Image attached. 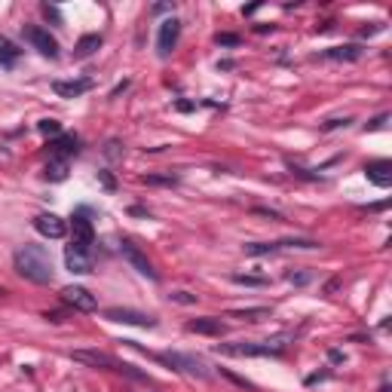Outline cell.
<instances>
[{
	"label": "cell",
	"mask_w": 392,
	"mask_h": 392,
	"mask_svg": "<svg viewBox=\"0 0 392 392\" xmlns=\"http://www.w3.org/2000/svg\"><path fill=\"white\" fill-rule=\"evenodd\" d=\"M61 304H68L71 310L77 313H92L98 306L95 301V295H92L89 288H83V285H68V288H61Z\"/></svg>",
	"instance_id": "8"
},
{
	"label": "cell",
	"mask_w": 392,
	"mask_h": 392,
	"mask_svg": "<svg viewBox=\"0 0 392 392\" xmlns=\"http://www.w3.org/2000/svg\"><path fill=\"white\" fill-rule=\"evenodd\" d=\"M107 157H120V144H117V141L107 144Z\"/></svg>",
	"instance_id": "32"
},
{
	"label": "cell",
	"mask_w": 392,
	"mask_h": 392,
	"mask_svg": "<svg viewBox=\"0 0 392 392\" xmlns=\"http://www.w3.org/2000/svg\"><path fill=\"white\" fill-rule=\"evenodd\" d=\"M34 230L40 236H46V240H65L68 236V221H61L58 214L52 212H43L34 218Z\"/></svg>",
	"instance_id": "10"
},
{
	"label": "cell",
	"mask_w": 392,
	"mask_h": 392,
	"mask_svg": "<svg viewBox=\"0 0 392 392\" xmlns=\"http://www.w3.org/2000/svg\"><path fill=\"white\" fill-rule=\"evenodd\" d=\"M107 322H120V325H138V328H153L157 319L148 316V313H138V310H123V306H111L104 310Z\"/></svg>",
	"instance_id": "9"
},
{
	"label": "cell",
	"mask_w": 392,
	"mask_h": 392,
	"mask_svg": "<svg viewBox=\"0 0 392 392\" xmlns=\"http://www.w3.org/2000/svg\"><path fill=\"white\" fill-rule=\"evenodd\" d=\"M77 150H80V141H77L74 135H58L56 141L49 144V153L52 157H58V159H71Z\"/></svg>",
	"instance_id": "17"
},
{
	"label": "cell",
	"mask_w": 392,
	"mask_h": 392,
	"mask_svg": "<svg viewBox=\"0 0 392 392\" xmlns=\"http://www.w3.org/2000/svg\"><path fill=\"white\" fill-rule=\"evenodd\" d=\"M19 56H22V49L15 46L10 37H3L0 34V68H6V71H13L15 68V61H19Z\"/></svg>",
	"instance_id": "19"
},
{
	"label": "cell",
	"mask_w": 392,
	"mask_h": 392,
	"mask_svg": "<svg viewBox=\"0 0 392 392\" xmlns=\"http://www.w3.org/2000/svg\"><path fill=\"white\" fill-rule=\"evenodd\" d=\"M37 129H40V135H52V138L61 135V123L58 120H40L37 123Z\"/></svg>",
	"instance_id": "23"
},
{
	"label": "cell",
	"mask_w": 392,
	"mask_h": 392,
	"mask_svg": "<svg viewBox=\"0 0 392 392\" xmlns=\"http://www.w3.org/2000/svg\"><path fill=\"white\" fill-rule=\"evenodd\" d=\"M98 178H102V184H104L107 190H113V178H111V175H107V172H98Z\"/></svg>",
	"instance_id": "30"
},
{
	"label": "cell",
	"mask_w": 392,
	"mask_h": 392,
	"mask_svg": "<svg viewBox=\"0 0 392 392\" xmlns=\"http://www.w3.org/2000/svg\"><path fill=\"white\" fill-rule=\"evenodd\" d=\"M350 123V117H343V120H328L325 123V129H337V126H347Z\"/></svg>",
	"instance_id": "29"
},
{
	"label": "cell",
	"mask_w": 392,
	"mask_h": 392,
	"mask_svg": "<svg viewBox=\"0 0 392 392\" xmlns=\"http://www.w3.org/2000/svg\"><path fill=\"white\" fill-rule=\"evenodd\" d=\"M383 123H386V113H380V117H377V120H371V123H368V129H380V126H383Z\"/></svg>",
	"instance_id": "31"
},
{
	"label": "cell",
	"mask_w": 392,
	"mask_h": 392,
	"mask_svg": "<svg viewBox=\"0 0 392 392\" xmlns=\"http://www.w3.org/2000/svg\"><path fill=\"white\" fill-rule=\"evenodd\" d=\"M71 227H74V240L77 242H89L92 245V240H95V233H92V221H89V212L86 209H80L71 218Z\"/></svg>",
	"instance_id": "16"
},
{
	"label": "cell",
	"mask_w": 392,
	"mask_h": 392,
	"mask_svg": "<svg viewBox=\"0 0 392 392\" xmlns=\"http://www.w3.org/2000/svg\"><path fill=\"white\" fill-rule=\"evenodd\" d=\"M218 46H240V37L236 34H218Z\"/></svg>",
	"instance_id": "27"
},
{
	"label": "cell",
	"mask_w": 392,
	"mask_h": 392,
	"mask_svg": "<svg viewBox=\"0 0 392 392\" xmlns=\"http://www.w3.org/2000/svg\"><path fill=\"white\" fill-rule=\"evenodd\" d=\"M270 306H249V310H230L227 319H242V322H260V319H270Z\"/></svg>",
	"instance_id": "20"
},
{
	"label": "cell",
	"mask_w": 392,
	"mask_h": 392,
	"mask_svg": "<svg viewBox=\"0 0 392 392\" xmlns=\"http://www.w3.org/2000/svg\"><path fill=\"white\" fill-rule=\"evenodd\" d=\"M153 359H159V362L172 365L175 371H184L190 374V377H199V380H209V368H205L203 359H194V356H181V352H157Z\"/></svg>",
	"instance_id": "4"
},
{
	"label": "cell",
	"mask_w": 392,
	"mask_h": 392,
	"mask_svg": "<svg viewBox=\"0 0 392 392\" xmlns=\"http://www.w3.org/2000/svg\"><path fill=\"white\" fill-rule=\"evenodd\" d=\"M233 282L236 285H267V279L264 276H245V273H233Z\"/></svg>",
	"instance_id": "24"
},
{
	"label": "cell",
	"mask_w": 392,
	"mask_h": 392,
	"mask_svg": "<svg viewBox=\"0 0 392 392\" xmlns=\"http://www.w3.org/2000/svg\"><path fill=\"white\" fill-rule=\"evenodd\" d=\"M362 46L359 43H347V46H331V49H325L322 56L331 58V61H359L362 58Z\"/></svg>",
	"instance_id": "18"
},
{
	"label": "cell",
	"mask_w": 392,
	"mask_h": 392,
	"mask_svg": "<svg viewBox=\"0 0 392 392\" xmlns=\"http://www.w3.org/2000/svg\"><path fill=\"white\" fill-rule=\"evenodd\" d=\"M178 37H181V22L178 19H166L163 25H159V34H157L159 56H168V52L175 49V43H178Z\"/></svg>",
	"instance_id": "12"
},
{
	"label": "cell",
	"mask_w": 392,
	"mask_h": 392,
	"mask_svg": "<svg viewBox=\"0 0 392 392\" xmlns=\"http://www.w3.org/2000/svg\"><path fill=\"white\" fill-rule=\"evenodd\" d=\"M221 356H236V359H251V356H279L285 350V337L276 340H236V343H218L214 347Z\"/></svg>",
	"instance_id": "2"
},
{
	"label": "cell",
	"mask_w": 392,
	"mask_h": 392,
	"mask_svg": "<svg viewBox=\"0 0 392 392\" xmlns=\"http://www.w3.org/2000/svg\"><path fill=\"white\" fill-rule=\"evenodd\" d=\"M98 46H102V34H86V37H80V43L74 46V56L77 58H89Z\"/></svg>",
	"instance_id": "21"
},
{
	"label": "cell",
	"mask_w": 392,
	"mask_h": 392,
	"mask_svg": "<svg viewBox=\"0 0 392 392\" xmlns=\"http://www.w3.org/2000/svg\"><path fill=\"white\" fill-rule=\"evenodd\" d=\"M65 264H68V270L77 273V276L92 273V245L71 240L65 245Z\"/></svg>",
	"instance_id": "5"
},
{
	"label": "cell",
	"mask_w": 392,
	"mask_h": 392,
	"mask_svg": "<svg viewBox=\"0 0 392 392\" xmlns=\"http://www.w3.org/2000/svg\"><path fill=\"white\" fill-rule=\"evenodd\" d=\"M25 40L34 46L40 56H46V58H58V43H56V37L49 34L46 28H40V25H28L25 28Z\"/></svg>",
	"instance_id": "7"
},
{
	"label": "cell",
	"mask_w": 392,
	"mask_h": 392,
	"mask_svg": "<svg viewBox=\"0 0 392 392\" xmlns=\"http://www.w3.org/2000/svg\"><path fill=\"white\" fill-rule=\"evenodd\" d=\"M89 89H92V80H56L52 83V92L61 98H80Z\"/></svg>",
	"instance_id": "15"
},
{
	"label": "cell",
	"mask_w": 392,
	"mask_h": 392,
	"mask_svg": "<svg viewBox=\"0 0 392 392\" xmlns=\"http://www.w3.org/2000/svg\"><path fill=\"white\" fill-rule=\"evenodd\" d=\"M288 282H297V285H306V282H310V273H288Z\"/></svg>",
	"instance_id": "28"
},
{
	"label": "cell",
	"mask_w": 392,
	"mask_h": 392,
	"mask_svg": "<svg viewBox=\"0 0 392 392\" xmlns=\"http://www.w3.org/2000/svg\"><path fill=\"white\" fill-rule=\"evenodd\" d=\"M71 359H74V362H80V365H89V368H104V371L129 374V377H135V380H148V374L135 371L132 365L120 362V359L107 356V352H98V350H74V352H71Z\"/></svg>",
	"instance_id": "3"
},
{
	"label": "cell",
	"mask_w": 392,
	"mask_h": 392,
	"mask_svg": "<svg viewBox=\"0 0 392 392\" xmlns=\"http://www.w3.org/2000/svg\"><path fill=\"white\" fill-rule=\"evenodd\" d=\"M365 175H368V181H371L374 187L386 190L392 184V163H389V159H374V163L365 166Z\"/></svg>",
	"instance_id": "13"
},
{
	"label": "cell",
	"mask_w": 392,
	"mask_h": 392,
	"mask_svg": "<svg viewBox=\"0 0 392 392\" xmlns=\"http://www.w3.org/2000/svg\"><path fill=\"white\" fill-rule=\"evenodd\" d=\"M285 249L313 251V249H319V242H313V240H279V242H251V245H245V251H249L251 258L276 255V251H285Z\"/></svg>",
	"instance_id": "6"
},
{
	"label": "cell",
	"mask_w": 392,
	"mask_h": 392,
	"mask_svg": "<svg viewBox=\"0 0 392 392\" xmlns=\"http://www.w3.org/2000/svg\"><path fill=\"white\" fill-rule=\"evenodd\" d=\"M172 297L175 304H184V306H190V304H196V295H190V291H172Z\"/></svg>",
	"instance_id": "26"
},
{
	"label": "cell",
	"mask_w": 392,
	"mask_h": 392,
	"mask_svg": "<svg viewBox=\"0 0 392 392\" xmlns=\"http://www.w3.org/2000/svg\"><path fill=\"white\" fill-rule=\"evenodd\" d=\"M13 264H15V273H19L22 279L34 282V285H49L52 282V260L46 255L43 245H22V249L15 251Z\"/></svg>",
	"instance_id": "1"
},
{
	"label": "cell",
	"mask_w": 392,
	"mask_h": 392,
	"mask_svg": "<svg viewBox=\"0 0 392 392\" xmlns=\"http://www.w3.org/2000/svg\"><path fill=\"white\" fill-rule=\"evenodd\" d=\"M141 181H144V184H168V187H172V184H178V178H175V175H144Z\"/></svg>",
	"instance_id": "25"
},
{
	"label": "cell",
	"mask_w": 392,
	"mask_h": 392,
	"mask_svg": "<svg viewBox=\"0 0 392 392\" xmlns=\"http://www.w3.org/2000/svg\"><path fill=\"white\" fill-rule=\"evenodd\" d=\"M46 181H65L68 178V159H58V157H49V163L43 168Z\"/></svg>",
	"instance_id": "22"
},
{
	"label": "cell",
	"mask_w": 392,
	"mask_h": 392,
	"mask_svg": "<svg viewBox=\"0 0 392 392\" xmlns=\"http://www.w3.org/2000/svg\"><path fill=\"white\" fill-rule=\"evenodd\" d=\"M187 331L190 334H209V337H221L227 331V325L218 316H203V319H190L187 322Z\"/></svg>",
	"instance_id": "14"
},
{
	"label": "cell",
	"mask_w": 392,
	"mask_h": 392,
	"mask_svg": "<svg viewBox=\"0 0 392 392\" xmlns=\"http://www.w3.org/2000/svg\"><path fill=\"white\" fill-rule=\"evenodd\" d=\"M120 251H123V258H126L129 264H132V267H135V270L141 273V276H148L150 282H157V279H159V276H157V270H153V264L148 260V255H144V251L138 249L135 242H129V240H126V242L120 245Z\"/></svg>",
	"instance_id": "11"
}]
</instances>
